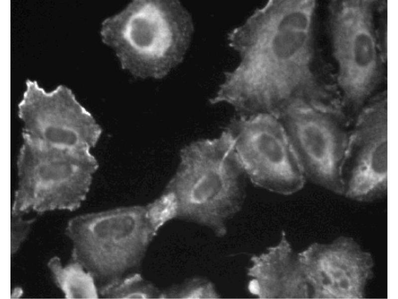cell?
<instances>
[{
  "mask_svg": "<svg viewBox=\"0 0 398 299\" xmlns=\"http://www.w3.org/2000/svg\"><path fill=\"white\" fill-rule=\"evenodd\" d=\"M160 293L136 273L114 278L99 289L100 296L106 299H159Z\"/></svg>",
  "mask_w": 398,
  "mask_h": 299,
  "instance_id": "cell-12",
  "label": "cell"
},
{
  "mask_svg": "<svg viewBox=\"0 0 398 299\" xmlns=\"http://www.w3.org/2000/svg\"><path fill=\"white\" fill-rule=\"evenodd\" d=\"M247 175L227 130L212 139L195 142L182 153L179 172L167 187L176 193L179 217L226 233L229 219L241 209Z\"/></svg>",
  "mask_w": 398,
  "mask_h": 299,
  "instance_id": "cell-4",
  "label": "cell"
},
{
  "mask_svg": "<svg viewBox=\"0 0 398 299\" xmlns=\"http://www.w3.org/2000/svg\"><path fill=\"white\" fill-rule=\"evenodd\" d=\"M65 233L72 242V261L105 284L138 265L156 236L140 205L77 216Z\"/></svg>",
  "mask_w": 398,
  "mask_h": 299,
  "instance_id": "cell-5",
  "label": "cell"
},
{
  "mask_svg": "<svg viewBox=\"0 0 398 299\" xmlns=\"http://www.w3.org/2000/svg\"><path fill=\"white\" fill-rule=\"evenodd\" d=\"M344 195L362 202L387 193L388 117L386 102L367 107L350 125L341 168Z\"/></svg>",
  "mask_w": 398,
  "mask_h": 299,
  "instance_id": "cell-8",
  "label": "cell"
},
{
  "mask_svg": "<svg viewBox=\"0 0 398 299\" xmlns=\"http://www.w3.org/2000/svg\"><path fill=\"white\" fill-rule=\"evenodd\" d=\"M250 292L260 299H306L311 291L285 232L279 243L251 259Z\"/></svg>",
  "mask_w": 398,
  "mask_h": 299,
  "instance_id": "cell-10",
  "label": "cell"
},
{
  "mask_svg": "<svg viewBox=\"0 0 398 299\" xmlns=\"http://www.w3.org/2000/svg\"><path fill=\"white\" fill-rule=\"evenodd\" d=\"M21 216L11 214V254L17 251L26 238L31 224L35 221V219L25 221Z\"/></svg>",
  "mask_w": 398,
  "mask_h": 299,
  "instance_id": "cell-15",
  "label": "cell"
},
{
  "mask_svg": "<svg viewBox=\"0 0 398 299\" xmlns=\"http://www.w3.org/2000/svg\"><path fill=\"white\" fill-rule=\"evenodd\" d=\"M57 286L66 299H98L99 290L93 276L79 263L72 261L63 267L60 258L52 257L48 263Z\"/></svg>",
  "mask_w": 398,
  "mask_h": 299,
  "instance_id": "cell-11",
  "label": "cell"
},
{
  "mask_svg": "<svg viewBox=\"0 0 398 299\" xmlns=\"http://www.w3.org/2000/svg\"><path fill=\"white\" fill-rule=\"evenodd\" d=\"M218 298L213 285L201 278H195L180 285L161 292L160 299H216Z\"/></svg>",
  "mask_w": 398,
  "mask_h": 299,
  "instance_id": "cell-14",
  "label": "cell"
},
{
  "mask_svg": "<svg viewBox=\"0 0 398 299\" xmlns=\"http://www.w3.org/2000/svg\"><path fill=\"white\" fill-rule=\"evenodd\" d=\"M314 299H361L373 275L369 252L352 238L314 243L297 254Z\"/></svg>",
  "mask_w": 398,
  "mask_h": 299,
  "instance_id": "cell-9",
  "label": "cell"
},
{
  "mask_svg": "<svg viewBox=\"0 0 398 299\" xmlns=\"http://www.w3.org/2000/svg\"><path fill=\"white\" fill-rule=\"evenodd\" d=\"M225 129L232 136L241 165L254 184L284 195L303 187L306 179L279 119L265 113L240 115Z\"/></svg>",
  "mask_w": 398,
  "mask_h": 299,
  "instance_id": "cell-7",
  "label": "cell"
},
{
  "mask_svg": "<svg viewBox=\"0 0 398 299\" xmlns=\"http://www.w3.org/2000/svg\"><path fill=\"white\" fill-rule=\"evenodd\" d=\"M307 180L344 195L341 168L351 123L334 108L299 100L279 119Z\"/></svg>",
  "mask_w": 398,
  "mask_h": 299,
  "instance_id": "cell-6",
  "label": "cell"
},
{
  "mask_svg": "<svg viewBox=\"0 0 398 299\" xmlns=\"http://www.w3.org/2000/svg\"><path fill=\"white\" fill-rule=\"evenodd\" d=\"M194 30L177 0H134L101 23L103 43L135 77L160 79L182 62Z\"/></svg>",
  "mask_w": 398,
  "mask_h": 299,
  "instance_id": "cell-3",
  "label": "cell"
},
{
  "mask_svg": "<svg viewBox=\"0 0 398 299\" xmlns=\"http://www.w3.org/2000/svg\"><path fill=\"white\" fill-rule=\"evenodd\" d=\"M144 207L145 217L155 236L168 222L179 217L177 196L173 190L168 187L160 197Z\"/></svg>",
  "mask_w": 398,
  "mask_h": 299,
  "instance_id": "cell-13",
  "label": "cell"
},
{
  "mask_svg": "<svg viewBox=\"0 0 398 299\" xmlns=\"http://www.w3.org/2000/svg\"><path fill=\"white\" fill-rule=\"evenodd\" d=\"M301 25L285 0H269L227 34L239 57L223 73L209 102L225 103L240 115L260 113L279 119L298 97Z\"/></svg>",
  "mask_w": 398,
  "mask_h": 299,
  "instance_id": "cell-2",
  "label": "cell"
},
{
  "mask_svg": "<svg viewBox=\"0 0 398 299\" xmlns=\"http://www.w3.org/2000/svg\"><path fill=\"white\" fill-rule=\"evenodd\" d=\"M26 86L18 105L22 142L11 213L75 211L99 167L91 150L102 130L68 87L46 92L29 79Z\"/></svg>",
  "mask_w": 398,
  "mask_h": 299,
  "instance_id": "cell-1",
  "label": "cell"
}]
</instances>
